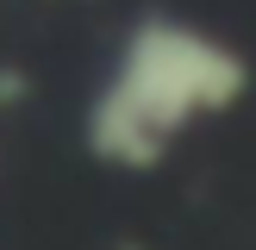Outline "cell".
Returning a JSON list of instances; mask_svg holds the SVG:
<instances>
[{
    "label": "cell",
    "mask_w": 256,
    "mask_h": 250,
    "mask_svg": "<svg viewBox=\"0 0 256 250\" xmlns=\"http://www.w3.org/2000/svg\"><path fill=\"white\" fill-rule=\"evenodd\" d=\"M250 69L225 38L200 32L175 12H144L119 38L94 106H88V150L106 169L144 175L182 144L194 125L219 119L244 100Z\"/></svg>",
    "instance_id": "1"
}]
</instances>
